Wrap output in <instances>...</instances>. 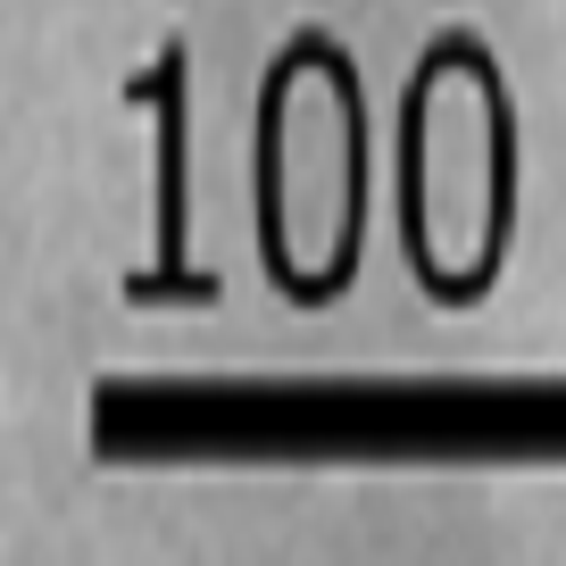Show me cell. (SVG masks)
<instances>
[{
	"label": "cell",
	"mask_w": 566,
	"mask_h": 566,
	"mask_svg": "<svg viewBox=\"0 0 566 566\" xmlns=\"http://www.w3.org/2000/svg\"><path fill=\"white\" fill-rule=\"evenodd\" d=\"M101 450L250 459V450H566V391H101Z\"/></svg>",
	"instance_id": "6da1fadb"
}]
</instances>
